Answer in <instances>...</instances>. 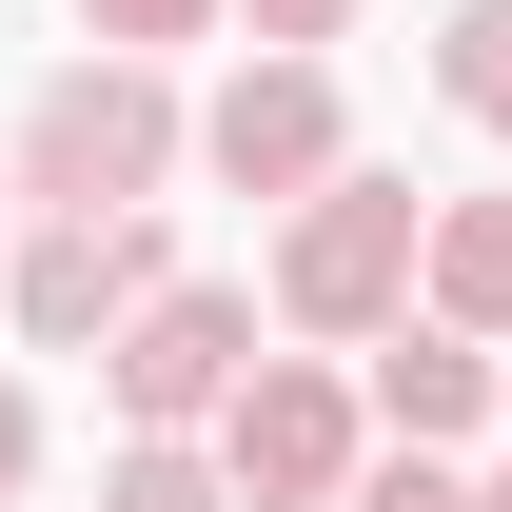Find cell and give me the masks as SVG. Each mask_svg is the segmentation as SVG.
<instances>
[{"mask_svg": "<svg viewBox=\"0 0 512 512\" xmlns=\"http://www.w3.org/2000/svg\"><path fill=\"white\" fill-rule=\"evenodd\" d=\"M414 316H453V335L512 355V197H434V276H414Z\"/></svg>", "mask_w": 512, "mask_h": 512, "instance_id": "cell-8", "label": "cell"}, {"mask_svg": "<svg viewBox=\"0 0 512 512\" xmlns=\"http://www.w3.org/2000/svg\"><path fill=\"white\" fill-rule=\"evenodd\" d=\"M197 178L217 197H335L355 178V99H335V60H276V40H237V79L197 99Z\"/></svg>", "mask_w": 512, "mask_h": 512, "instance_id": "cell-4", "label": "cell"}, {"mask_svg": "<svg viewBox=\"0 0 512 512\" xmlns=\"http://www.w3.org/2000/svg\"><path fill=\"white\" fill-rule=\"evenodd\" d=\"M335 512H473V473H453V453H375Z\"/></svg>", "mask_w": 512, "mask_h": 512, "instance_id": "cell-12", "label": "cell"}, {"mask_svg": "<svg viewBox=\"0 0 512 512\" xmlns=\"http://www.w3.org/2000/svg\"><path fill=\"white\" fill-rule=\"evenodd\" d=\"M434 99L473 138H512V0H453V20H434Z\"/></svg>", "mask_w": 512, "mask_h": 512, "instance_id": "cell-10", "label": "cell"}, {"mask_svg": "<svg viewBox=\"0 0 512 512\" xmlns=\"http://www.w3.org/2000/svg\"><path fill=\"white\" fill-rule=\"evenodd\" d=\"M20 237H40V217H20V178H0V276H20Z\"/></svg>", "mask_w": 512, "mask_h": 512, "instance_id": "cell-15", "label": "cell"}, {"mask_svg": "<svg viewBox=\"0 0 512 512\" xmlns=\"http://www.w3.org/2000/svg\"><path fill=\"white\" fill-rule=\"evenodd\" d=\"M375 453L394 434H375V375H355V355H256L237 414H217V473H237L256 512H335Z\"/></svg>", "mask_w": 512, "mask_h": 512, "instance_id": "cell-3", "label": "cell"}, {"mask_svg": "<svg viewBox=\"0 0 512 512\" xmlns=\"http://www.w3.org/2000/svg\"><path fill=\"white\" fill-rule=\"evenodd\" d=\"M217 20H237V0H79L99 60H178V40H217Z\"/></svg>", "mask_w": 512, "mask_h": 512, "instance_id": "cell-11", "label": "cell"}, {"mask_svg": "<svg viewBox=\"0 0 512 512\" xmlns=\"http://www.w3.org/2000/svg\"><path fill=\"white\" fill-rule=\"evenodd\" d=\"M355 375H375V434H394V453H473V434L512 414V355H493V335H453V316H394Z\"/></svg>", "mask_w": 512, "mask_h": 512, "instance_id": "cell-7", "label": "cell"}, {"mask_svg": "<svg viewBox=\"0 0 512 512\" xmlns=\"http://www.w3.org/2000/svg\"><path fill=\"white\" fill-rule=\"evenodd\" d=\"M473 512H512V453H493V473H473Z\"/></svg>", "mask_w": 512, "mask_h": 512, "instance_id": "cell-16", "label": "cell"}, {"mask_svg": "<svg viewBox=\"0 0 512 512\" xmlns=\"http://www.w3.org/2000/svg\"><path fill=\"white\" fill-rule=\"evenodd\" d=\"M178 158H197L178 60H99V40H79V60L20 99V138H0L20 217H158V178H178Z\"/></svg>", "mask_w": 512, "mask_h": 512, "instance_id": "cell-1", "label": "cell"}, {"mask_svg": "<svg viewBox=\"0 0 512 512\" xmlns=\"http://www.w3.org/2000/svg\"><path fill=\"white\" fill-rule=\"evenodd\" d=\"M256 316H276V296L178 276V296L99 355V414H119V434H217V414H237V375H256Z\"/></svg>", "mask_w": 512, "mask_h": 512, "instance_id": "cell-6", "label": "cell"}, {"mask_svg": "<svg viewBox=\"0 0 512 512\" xmlns=\"http://www.w3.org/2000/svg\"><path fill=\"white\" fill-rule=\"evenodd\" d=\"M158 296H178V237H158V217H40V237H20V276H0L20 355H119Z\"/></svg>", "mask_w": 512, "mask_h": 512, "instance_id": "cell-5", "label": "cell"}, {"mask_svg": "<svg viewBox=\"0 0 512 512\" xmlns=\"http://www.w3.org/2000/svg\"><path fill=\"white\" fill-rule=\"evenodd\" d=\"M20 473H40V394L0 375V512H20Z\"/></svg>", "mask_w": 512, "mask_h": 512, "instance_id": "cell-14", "label": "cell"}, {"mask_svg": "<svg viewBox=\"0 0 512 512\" xmlns=\"http://www.w3.org/2000/svg\"><path fill=\"white\" fill-rule=\"evenodd\" d=\"M99 512H256V493L217 473V434H119L99 453Z\"/></svg>", "mask_w": 512, "mask_h": 512, "instance_id": "cell-9", "label": "cell"}, {"mask_svg": "<svg viewBox=\"0 0 512 512\" xmlns=\"http://www.w3.org/2000/svg\"><path fill=\"white\" fill-rule=\"evenodd\" d=\"M256 40H276V60H335V40H355V0H237Z\"/></svg>", "mask_w": 512, "mask_h": 512, "instance_id": "cell-13", "label": "cell"}, {"mask_svg": "<svg viewBox=\"0 0 512 512\" xmlns=\"http://www.w3.org/2000/svg\"><path fill=\"white\" fill-rule=\"evenodd\" d=\"M414 276H434V197L355 158L335 197H296V217H276V276H256V296H276V335H296V355H375V335L414 316Z\"/></svg>", "mask_w": 512, "mask_h": 512, "instance_id": "cell-2", "label": "cell"}]
</instances>
